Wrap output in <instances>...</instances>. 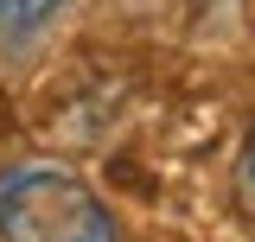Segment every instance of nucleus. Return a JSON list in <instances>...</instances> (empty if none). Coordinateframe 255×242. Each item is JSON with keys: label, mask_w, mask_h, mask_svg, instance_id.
<instances>
[{"label": "nucleus", "mask_w": 255, "mask_h": 242, "mask_svg": "<svg viewBox=\"0 0 255 242\" xmlns=\"http://www.w3.org/2000/svg\"><path fill=\"white\" fill-rule=\"evenodd\" d=\"M0 236L6 242H122L109 204L58 166L0 172Z\"/></svg>", "instance_id": "1"}, {"label": "nucleus", "mask_w": 255, "mask_h": 242, "mask_svg": "<svg viewBox=\"0 0 255 242\" xmlns=\"http://www.w3.org/2000/svg\"><path fill=\"white\" fill-rule=\"evenodd\" d=\"M64 13V0H0V38H32Z\"/></svg>", "instance_id": "2"}, {"label": "nucleus", "mask_w": 255, "mask_h": 242, "mask_svg": "<svg viewBox=\"0 0 255 242\" xmlns=\"http://www.w3.org/2000/svg\"><path fill=\"white\" fill-rule=\"evenodd\" d=\"M243 191H249V204H255V127H249V140H243Z\"/></svg>", "instance_id": "3"}]
</instances>
